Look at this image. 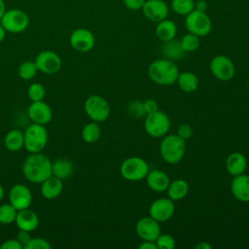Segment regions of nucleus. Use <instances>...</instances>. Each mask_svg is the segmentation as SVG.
Returning <instances> with one entry per match:
<instances>
[{"mask_svg":"<svg viewBox=\"0 0 249 249\" xmlns=\"http://www.w3.org/2000/svg\"><path fill=\"white\" fill-rule=\"evenodd\" d=\"M22 172L28 181L42 183L52 176V162L45 155L33 153L24 160Z\"/></svg>","mask_w":249,"mask_h":249,"instance_id":"nucleus-1","label":"nucleus"},{"mask_svg":"<svg viewBox=\"0 0 249 249\" xmlns=\"http://www.w3.org/2000/svg\"><path fill=\"white\" fill-rule=\"evenodd\" d=\"M179 69L174 61L167 58L154 60L148 67L151 81L160 86H170L177 81Z\"/></svg>","mask_w":249,"mask_h":249,"instance_id":"nucleus-2","label":"nucleus"},{"mask_svg":"<svg viewBox=\"0 0 249 249\" xmlns=\"http://www.w3.org/2000/svg\"><path fill=\"white\" fill-rule=\"evenodd\" d=\"M186 142L177 134H166L160 144V153L162 160L169 164H176L184 158Z\"/></svg>","mask_w":249,"mask_h":249,"instance_id":"nucleus-3","label":"nucleus"},{"mask_svg":"<svg viewBox=\"0 0 249 249\" xmlns=\"http://www.w3.org/2000/svg\"><path fill=\"white\" fill-rule=\"evenodd\" d=\"M120 171L122 176L125 180L137 182L146 178L148 172L150 171V168L144 159L133 156L125 159L122 162Z\"/></svg>","mask_w":249,"mask_h":249,"instance_id":"nucleus-4","label":"nucleus"},{"mask_svg":"<svg viewBox=\"0 0 249 249\" xmlns=\"http://www.w3.org/2000/svg\"><path fill=\"white\" fill-rule=\"evenodd\" d=\"M170 120L168 116L160 110L145 116L144 128L146 132L155 138L163 137L170 129Z\"/></svg>","mask_w":249,"mask_h":249,"instance_id":"nucleus-5","label":"nucleus"},{"mask_svg":"<svg viewBox=\"0 0 249 249\" xmlns=\"http://www.w3.org/2000/svg\"><path fill=\"white\" fill-rule=\"evenodd\" d=\"M23 135L24 147L31 154L40 153L47 145L48 132L43 124L33 123L25 129Z\"/></svg>","mask_w":249,"mask_h":249,"instance_id":"nucleus-6","label":"nucleus"},{"mask_svg":"<svg viewBox=\"0 0 249 249\" xmlns=\"http://www.w3.org/2000/svg\"><path fill=\"white\" fill-rule=\"evenodd\" d=\"M185 26L189 32L203 37L211 32L212 21L206 12L194 10L186 16Z\"/></svg>","mask_w":249,"mask_h":249,"instance_id":"nucleus-7","label":"nucleus"},{"mask_svg":"<svg viewBox=\"0 0 249 249\" xmlns=\"http://www.w3.org/2000/svg\"><path fill=\"white\" fill-rule=\"evenodd\" d=\"M0 23L5 30L10 33H20L24 31L29 24V18L25 12L19 9L6 10Z\"/></svg>","mask_w":249,"mask_h":249,"instance_id":"nucleus-8","label":"nucleus"},{"mask_svg":"<svg viewBox=\"0 0 249 249\" xmlns=\"http://www.w3.org/2000/svg\"><path fill=\"white\" fill-rule=\"evenodd\" d=\"M85 111L87 115L96 123L104 122L110 115V105L108 101L100 95H90L85 101Z\"/></svg>","mask_w":249,"mask_h":249,"instance_id":"nucleus-9","label":"nucleus"},{"mask_svg":"<svg viewBox=\"0 0 249 249\" xmlns=\"http://www.w3.org/2000/svg\"><path fill=\"white\" fill-rule=\"evenodd\" d=\"M210 71L212 75L223 82L230 81L235 74V66L231 59L224 54L214 56L210 61Z\"/></svg>","mask_w":249,"mask_h":249,"instance_id":"nucleus-10","label":"nucleus"},{"mask_svg":"<svg viewBox=\"0 0 249 249\" xmlns=\"http://www.w3.org/2000/svg\"><path fill=\"white\" fill-rule=\"evenodd\" d=\"M175 205L174 201L169 197H160L152 202L149 207V216L162 223L168 221L174 214Z\"/></svg>","mask_w":249,"mask_h":249,"instance_id":"nucleus-11","label":"nucleus"},{"mask_svg":"<svg viewBox=\"0 0 249 249\" xmlns=\"http://www.w3.org/2000/svg\"><path fill=\"white\" fill-rule=\"evenodd\" d=\"M70 45L72 48L80 53L89 52L95 44V38L93 33L84 27L75 29L70 35Z\"/></svg>","mask_w":249,"mask_h":249,"instance_id":"nucleus-12","label":"nucleus"},{"mask_svg":"<svg viewBox=\"0 0 249 249\" xmlns=\"http://www.w3.org/2000/svg\"><path fill=\"white\" fill-rule=\"evenodd\" d=\"M34 62L37 69L45 74H54L61 67L59 55L53 51H43L39 53Z\"/></svg>","mask_w":249,"mask_h":249,"instance_id":"nucleus-13","label":"nucleus"},{"mask_svg":"<svg viewBox=\"0 0 249 249\" xmlns=\"http://www.w3.org/2000/svg\"><path fill=\"white\" fill-rule=\"evenodd\" d=\"M141 10L144 17L154 22L166 18L169 13V8L163 0H145Z\"/></svg>","mask_w":249,"mask_h":249,"instance_id":"nucleus-14","label":"nucleus"},{"mask_svg":"<svg viewBox=\"0 0 249 249\" xmlns=\"http://www.w3.org/2000/svg\"><path fill=\"white\" fill-rule=\"evenodd\" d=\"M135 231L142 240L155 241L160 234V223L150 216L139 219L136 223Z\"/></svg>","mask_w":249,"mask_h":249,"instance_id":"nucleus-15","label":"nucleus"},{"mask_svg":"<svg viewBox=\"0 0 249 249\" xmlns=\"http://www.w3.org/2000/svg\"><path fill=\"white\" fill-rule=\"evenodd\" d=\"M9 199L10 203L19 211L30 206L32 202V194L25 185L17 184L10 190Z\"/></svg>","mask_w":249,"mask_h":249,"instance_id":"nucleus-16","label":"nucleus"},{"mask_svg":"<svg viewBox=\"0 0 249 249\" xmlns=\"http://www.w3.org/2000/svg\"><path fill=\"white\" fill-rule=\"evenodd\" d=\"M28 117L34 124L44 125L52 120L53 112L51 107L42 100L32 101L28 107Z\"/></svg>","mask_w":249,"mask_h":249,"instance_id":"nucleus-17","label":"nucleus"},{"mask_svg":"<svg viewBox=\"0 0 249 249\" xmlns=\"http://www.w3.org/2000/svg\"><path fill=\"white\" fill-rule=\"evenodd\" d=\"M231 190L237 200L249 202V175L242 173L233 176L231 184Z\"/></svg>","mask_w":249,"mask_h":249,"instance_id":"nucleus-18","label":"nucleus"},{"mask_svg":"<svg viewBox=\"0 0 249 249\" xmlns=\"http://www.w3.org/2000/svg\"><path fill=\"white\" fill-rule=\"evenodd\" d=\"M146 182L152 191L161 193L167 190L170 179L164 171L160 169H153L148 172L146 176Z\"/></svg>","mask_w":249,"mask_h":249,"instance_id":"nucleus-19","label":"nucleus"},{"mask_svg":"<svg viewBox=\"0 0 249 249\" xmlns=\"http://www.w3.org/2000/svg\"><path fill=\"white\" fill-rule=\"evenodd\" d=\"M15 222L19 230L27 231L30 232L37 229L39 225V218L33 210L25 208L18 211Z\"/></svg>","mask_w":249,"mask_h":249,"instance_id":"nucleus-20","label":"nucleus"},{"mask_svg":"<svg viewBox=\"0 0 249 249\" xmlns=\"http://www.w3.org/2000/svg\"><path fill=\"white\" fill-rule=\"evenodd\" d=\"M247 168L246 157L239 152L230 154L226 160V169L229 174L236 176L244 173Z\"/></svg>","mask_w":249,"mask_h":249,"instance_id":"nucleus-21","label":"nucleus"},{"mask_svg":"<svg viewBox=\"0 0 249 249\" xmlns=\"http://www.w3.org/2000/svg\"><path fill=\"white\" fill-rule=\"evenodd\" d=\"M62 189H63L62 180L52 175L42 182L41 193L45 198L53 199L61 194Z\"/></svg>","mask_w":249,"mask_h":249,"instance_id":"nucleus-22","label":"nucleus"},{"mask_svg":"<svg viewBox=\"0 0 249 249\" xmlns=\"http://www.w3.org/2000/svg\"><path fill=\"white\" fill-rule=\"evenodd\" d=\"M155 33H156L157 37L162 42L172 40L176 36L177 25L173 20L167 19V18H166L157 22Z\"/></svg>","mask_w":249,"mask_h":249,"instance_id":"nucleus-23","label":"nucleus"},{"mask_svg":"<svg viewBox=\"0 0 249 249\" xmlns=\"http://www.w3.org/2000/svg\"><path fill=\"white\" fill-rule=\"evenodd\" d=\"M189 190L190 188L187 181L183 179H175L174 181L169 183L166 191L168 197L173 201H177L186 197L189 194Z\"/></svg>","mask_w":249,"mask_h":249,"instance_id":"nucleus-24","label":"nucleus"},{"mask_svg":"<svg viewBox=\"0 0 249 249\" xmlns=\"http://www.w3.org/2000/svg\"><path fill=\"white\" fill-rule=\"evenodd\" d=\"M177 84L181 90L187 93L194 92L198 88V78L195 73L186 71L183 73H179L177 78Z\"/></svg>","mask_w":249,"mask_h":249,"instance_id":"nucleus-25","label":"nucleus"},{"mask_svg":"<svg viewBox=\"0 0 249 249\" xmlns=\"http://www.w3.org/2000/svg\"><path fill=\"white\" fill-rule=\"evenodd\" d=\"M161 52L164 55V58L170 59L172 61L181 59L185 55V51L182 49L180 41L172 39L166 42H163Z\"/></svg>","mask_w":249,"mask_h":249,"instance_id":"nucleus-26","label":"nucleus"},{"mask_svg":"<svg viewBox=\"0 0 249 249\" xmlns=\"http://www.w3.org/2000/svg\"><path fill=\"white\" fill-rule=\"evenodd\" d=\"M73 173V164L66 159H58L52 162V175L60 180L68 178Z\"/></svg>","mask_w":249,"mask_h":249,"instance_id":"nucleus-27","label":"nucleus"},{"mask_svg":"<svg viewBox=\"0 0 249 249\" xmlns=\"http://www.w3.org/2000/svg\"><path fill=\"white\" fill-rule=\"evenodd\" d=\"M4 144L9 151L18 152L24 146V135L18 129H12L6 134Z\"/></svg>","mask_w":249,"mask_h":249,"instance_id":"nucleus-28","label":"nucleus"},{"mask_svg":"<svg viewBox=\"0 0 249 249\" xmlns=\"http://www.w3.org/2000/svg\"><path fill=\"white\" fill-rule=\"evenodd\" d=\"M101 135L100 126L96 122H91L86 124L82 130V138L87 143H95Z\"/></svg>","mask_w":249,"mask_h":249,"instance_id":"nucleus-29","label":"nucleus"},{"mask_svg":"<svg viewBox=\"0 0 249 249\" xmlns=\"http://www.w3.org/2000/svg\"><path fill=\"white\" fill-rule=\"evenodd\" d=\"M172 11L179 16H187L195 10L194 0H172L171 1Z\"/></svg>","mask_w":249,"mask_h":249,"instance_id":"nucleus-30","label":"nucleus"},{"mask_svg":"<svg viewBox=\"0 0 249 249\" xmlns=\"http://www.w3.org/2000/svg\"><path fill=\"white\" fill-rule=\"evenodd\" d=\"M179 41L185 53L195 52L199 47V37L191 32L185 34Z\"/></svg>","mask_w":249,"mask_h":249,"instance_id":"nucleus-31","label":"nucleus"},{"mask_svg":"<svg viewBox=\"0 0 249 249\" xmlns=\"http://www.w3.org/2000/svg\"><path fill=\"white\" fill-rule=\"evenodd\" d=\"M18 214V210L10 203L0 205V223L4 225L15 222Z\"/></svg>","mask_w":249,"mask_h":249,"instance_id":"nucleus-32","label":"nucleus"},{"mask_svg":"<svg viewBox=\"0 0 249 249\" xmlns=\"http://www.w3.org/2000/svg\"><path fill=\"white\" fill-rule=\"evenodd\" d=\"M38 69L35 62L24 61L18 67V75L23 80H31L36 75Z\"/></svg>","mask_w":249,"mask_h":249,"instance_id":"nucleus-33","label":"nucleus"},{"mask_svg":"<svg viewBox=\"0 0 249 249\" xmlns=\"http://www.w3.org/2000/svg\"><path fill=\"white\" fill-rule=\"evenodd\" d=\"M28 97L31 101H40L43 100L46 94V89L43 85L39 83H33L27 90Z\"/></svg>","mask_w":249,"mask_h":249,"instance_id":"nucleus-34","label":"nucleus"},{"mask_svg":"<svg viewBox=\"0 0 249 249\" xmlns=\"http://www.w3.org/2000/svg\"><path fill=\"white\" fill-rule=\"evenodd\" d=\"M127 112L134 119H142L146 116L143 102L139 100L130 101L127 105Z\"/></svg>","mask_w":249,"mask_h":249,"instance_id":"nucleus-35","label":"nucleus"},{"mask_svg":"<svg viewBox=\"0 0 249 249\" xmlns=\"http://www.w3.org/2000/svg\"><path fill=\"white\" fill-rule=\"evenodd\" d=\"M155 241L158 249H173L176 245L174 237L167 233H160Z\"/></svg>","mask_w":249,"mask_h":249,"instance_id":"nucleus-36","label":"nucleus"},{"mask_svg":"<svg viewBox=\"0 0 249 249\" xmlns=\"http://www.w3.org/2000/svg\"><path fill=\"white\" fill-rule=\"evenodd\" d=\"M50 242L42 237H34L28 242L24 249H51Z\"/></svg>","mask_w":249,"mask_h":249,"instance_id":"nucleus-37","label":"nucleus"},{"mask_svg":"<svg viewBox=\"0 0 249 249\" xmlns=\"http://www.w3.org/2000/svg\"><path fill=\"white\" fill-rule=\"evenodd\" d=\"M177 135L186 141L187 139L191 138L192 135H193V128H192V126L190 124H180L178 129H177Z\"/></svg>","mask_w":249,"mask_h":249,"instance_id":"nucleus-38","label":"nucleus"},{"mask_svg":"<svg viewBox=\"0 0 249 249\" xmlns=\"http://www.w3.org/2000/svg\"><path fill=\"white\" fill-rule=\"evenodd\" d=\"M144 3L145 0H124V5L125 6V8L131 11L141 10Z\"/></svg>","mask_w":249,"mask_h":249,"instance_id":"nucleus-39","label":"nucleus"},{"mask_svg":"<svg viewBox=\"0 0 249 249\" xmlns=\"http://www.w3.org/2000/svg\"><path fill=\"white\" fill-rule=\"evenodd\" d=\"M143 106H144V110H145L146 115L154 113V112L159 110V105H158L157 101L154 100V99H151V98L146 99L143 102Z\"/></svg>","mask_w":249,"mask_h":249,"instance_id":"nucleus-40","label":"nucleus"},{"mask_svg":"<svg viewBox=\"0 0 249 249\" xmlns=\"http://www.w3.org/2000/svg\"><path fill=\"white\" fill-rule=\"evenodd\" d=\"M31 235L29 233V231H23L20 230L17 235V240L22 245L23 248H25V246L28 244V242L31 240Z\"/></svg>","mask_w":249,"mask_h":249,"instance_id":"nucleus-41","label":"nucleus"},{"mask_svg":"<svg viewBox=\"0 0 249 249\" xmlns=\"http://www.w3.org/2000/svg\"><path fill=\"white\" fill-rule=\"evenodd\" d=\"M1 249H22V245L17 239H8L4 241L1 246Z\"/></svg>","mask_w":249,"mask_h":249,"instance_id":"nucleus-42","label":"nucleus"},{"mask_svg":"<svg viewBox=\"0 0 249 249\" xmlns=\"http://www.w3.org/2000/svg\"><path fill=\"white\" fill-rule=\"evenodd\" d=\"M139 249H158V246L156 244V241H149V240H143L142 243L138 246Z\"/></svg>","mask_w":249,"mask_h":249,"instance_id":"nucleus-43","label":"nucleus"},{"mask_svg":"<svg viewBox=\"0 0 249 249\" xmlns=\"http://www.w3.org/2000/svg\"><path fill=\"white\" fill-rule=\"evenodd\" d=\"M207 8H208V5L205 0L195 1V10H197L200 12H206Z\"/></svg>","mask_w":249,"mask_h":249,"instance_id":"nucleus-44","label":"nucleus"},{"mask_svg":"<svg viewBox=\"0 0 249 249\" xmlns=\"http://www.w3.org/2000/svg\"><path fill=\"white\" fill-rule=\"evenodd\" d=\"M196 249H211V245L205 241H201L195 246Z\"/></svg>","mask_w":249,"mask_h":249,"instance_id":"nucleus-45","label":"nucleus"},{"mask_svg":"<svg viewBox=\"0 0 249 249\" xmlns=\"http://www.w3.org/2000/svg\"><path fill=\"white\" fill-rule=\"evenodd\" d=\"M6 12V5L4 0H0V20Z\"/></svg>","mask_w":249,"mask_h":249,"instance_id":"nucleus-46","label":"nucleus"},{"mask_svg":"<svg viewBox=\"0 0 249 249\" xmlns=\"http://www.w3.org/2000/svg\"><path fill=\"white\" fill-rule=\"evenodd\" d=\"M6 30L5 28L3 27V25L0 23V42H2L4 39H5V36H6Z\"/></svg>","mask_w":249,"mask_h":249,"instance_id":"nucleus-47","label":"nucleus"},{"mask_svg":"<svg viewBox=\"0 0 249 249\" xmlns=\"http://www.w3.org/2000/svg\"><path fill=\"white\" fill-rule=\"evenodd\" d=\"M3 196H4V189L2 185H0V200L3 198Z\"/></svg>","mask_w":249,"mask_h":249,"instance_id":"nucleus-48","label":"nucleus"},{"mask_svg":"<svg viewBox=\"0 0 249 249\" xmlns=\"http://www.w3.org/2000/svg\"><path fill=\"white\" fill-rule=\"evenodd\" d=\"M247 84H248V88H249V78H248V83Z\"/></svg>","mask_w":249,"mask_h":249,"instance_id":"nucleus-49","label":"nucleus"}]
</instances>
